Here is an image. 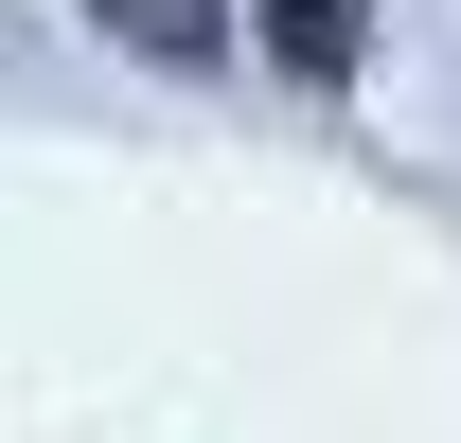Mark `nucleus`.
Listing matches in <instances>:
<instances>
[{
    "label": "nucleus",
    "mask_w": 461,
    "mask_h": 443,
    "mask_svg": "<svg viewBox=\"0 0 461 443\" xmlns=\"http://www.w3.org/2000/svg\"><path fill=\"white\" fill-rule=\"evenodd\" d=\"M249 18H267V54H285V71H320V89L355 71V0H249Z\"/></svg>",
    "instance_id": "obj_1"
},
{
    "label": "nucleus",
    "mask_w": 461,
    "mask_h": 443,
    "mask_svg": "<svg viewBox=\"0 0 461 443\" xmlns=\"http://www.w3.org/2000/svg\"><path fill=\"white\" fill-rule=\"evenodd\" d=\"M107 36H124V54H177V71H195L230 18H213V0H107Z\"/></svg>",
    "instance_id": "obj_2"
}]
</instances>
